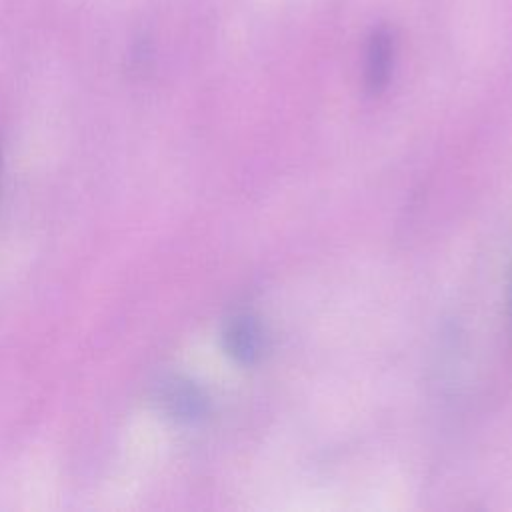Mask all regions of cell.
Segmentation results:
<instances>
[{
	"label": "cell",
	"mask_w": 512,
	"mask_h": 512,
	"mask_svg": "<svg viewBox=\"0 0 512 512\" xmlns=\"http://www.w3.org/2000/svg\"><path fill=\"white\" fill-rule=\"evenodd\" d=\"M392 62H394V38L388 28H378L372 32L366 46L364 76L370 92H380L386 86L390 78Z\"/></svg>",
	"instance_id": "cell-1"
},
{
	"label": "cell",
	"mask_w": 512,
	"mask_h": 512,
	"mask_svg": "<svg viewBox=\"0 0 512 512\" xmlns=\"http://www.w3.org/2000/svg\"><path fill=\"white\" fill-rule=\"evenodd\" d=\"M226 350L240 362H252L260 348V332L252 318L240 316L230 322L224 334Z\"/></svg>",
	"instance_id": "cell-2"
},
{
	"label": "cell",
	"mask_w": 512,
	"mask_h": 512,
	"mask_svg": "<svg viewBox=\"0 0 512 512\" xmlns=\"http://www.w3.org/2000/svg\"><path fill=\"white\" fill-rule=\"evenodd\" d=\"M162 398H164L162 402L168 406V410L176 416L190 418V416L198 414V410H200V396L196 394V390L192 386H188L184 382H172Z\"/></svg>",
	"instance_id": "cell-3"
}]
</instances>
